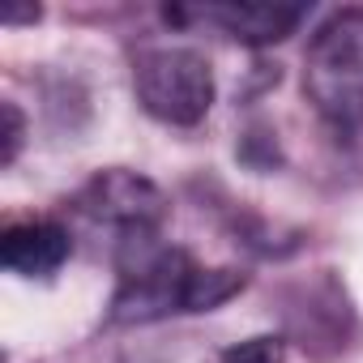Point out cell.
Returning a JSON list of instances; mask_svg holds the SVG:
<instances>
[{
  "mask_svg": "<svg viewBox=\"0 0 363 363\" xmlns=\"http://www.w3.org/2000/svg\"><path fill=\"white\" fill-rule=\"evenodd\" d=\"M193 18L218 26L227 39L265 48V43H282L286 35H295L308 9L303 5H201L193 9Z\"/></svg>",
  "mask_w": 363,
  "mask_h": 363,
  "instance_id": "obj_5",
  "label": "cell"
},
{
  "mask_svg": "<svg viewBox=\"0 0 363 363\" xmlns=\"http://www.w3.org/2000/svg\"><path fill=\"white\" fill-rule=\"evenodd\" d=\"M223 363H282V342L278 337H248L223 350Z\"/></svg>",
  "mask_w": 363,
  "mask_h": 363,
  "instance_id": "obj_7",
  "label": "cell"
},
{
  "mask_svg": "<svg viewBox=\"0 0 363 363\" xmlns=\"http://www.w3.org/2000/svg\"><path fill=\"white\" fill-rule=\"evenodd\" d=\"M77 210L90 223H103L120 235V244L141 240V235H158L162 218H167V201L162 193L150 184L145 175L133 171H103L77 193Z\"/></svg>",
  "mask_w": 363,
  "mask_h": 363,
  "instance_id": "obj_4",
  "label": "cell"
},
{
  "mask_svg": "<svg viewBox=\"0 0 363 363\" xmlns=\"http://www.w3.org/2000/svg\"><path fill=\"white\" fill-rule=\"evenodd\" d=\"M69 231L56 227V223H18L5 231V240H0V261H5V269L22 274V278H48L65 265L69 257Z\"/></svg>",
  "mask_w": 363,
  "mask_h": 363,
  "instance_id": "obj_6",
  "label": "cell"
},
{
  "mask_svg": "<svg viewBox=\"0 0 363 363\" xmlns=\"http://www.w3.org/2000/svg\"><path fill=\"white\" fill-rule=\"evenodd\" d=\"M244 291V274L206 269L184 248L162 244L158 235H141L120 244V286L111 295L116 325H145L179 312H210Z\"/></svg>",
  "mask_w": 363,
  "mask_h": 363,
  "instance_id": "obj_1",
  "label": "cell"
},
{
  "mask_svg": "<svg viewBox=\"0 0 363 363\" xmlns=\"http://www.w3.org/2000/svg\"><path fill=\"white\" fill-rule=\"evenodd\" d=\"M5 120H9V133H5V162H13L18 154V141H22V116L13 103H5Z\"/></svg>",
  "mask_w": 363,
  "mask_h": 363,
  "instance_id": "obj_8",
  "label": "cell"
},
{
  "mask_svg": "<svg viewBox=\"0 0 363 363\" xmlns=\"http://www.w3.org/2000/svg\"><path fill=\"white\" fill-rule=\"evenodd\" d=\"M303 90L333 133L363 128V9H337L308 43Z\"/></svg>",
  "mask_w": 363,
  "mask_h": 363,
  "instance_id": "obj_2",
  "label": "cell"
},
{
  "mask_svg": "<svg viewBox=\"0 0 363 363\" xmlns=\"http://www.w3.org/2000/svg\"><path fill=\"white\" fill-rule=\"evenodd\" d=\"M133 86L141 107L162 120L189 128L206 120L214 103V73L210 60L193 48H145L133 60Z\"/></svg>",
  "mask_w": 363,
  "mask_h": 363,
  "instance_id": "obj_3",
  "label": "cell"
}]
</instances>
